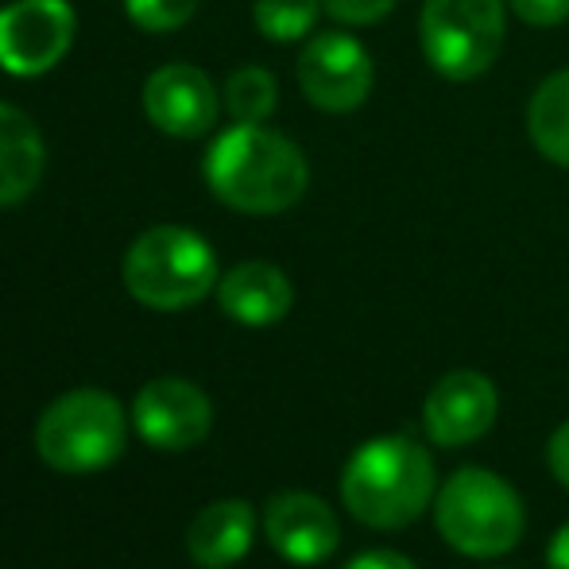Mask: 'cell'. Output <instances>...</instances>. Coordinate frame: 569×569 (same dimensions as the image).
<instances>
[{"instance_id":"ac0fdd59","label":"cell","mask_w":569,"mask_h":569,"mask_svg":"<svg viewBox=\"0 0 569 569\" xmlns=\"http://www.w3.org/2000/svg\"><path fill=\"white\" fill-rule=\"evenodd\" d=\"M322 8V0H256L252 20L271 43H299L315 31Z\"/></svg>"},{"instance_id":"d6986e66","label":"cell","mask_w":569,"mask_h":569,"mask_svg":"<svg viewBox=\"0 0 569 569\" xmlns=\"http://www.w3.org/2000/svg\"><path fill=\"white\" fill-rule=\"evenodd\" d=\"M202 0H124L128 20L140 31H151V36H163V31H174L198 12Z\"/></svg>"},{"instance_id":"ffe728a7","label":"cell","mask_w":569,"mask_h":569,"mask_svg":"<svg viewBox=\"0 0 569 569\" xmlns=\"http://www.w3.org/2000/svg\"><path fill=\"white\" fill-rule=\"evenodd\" d=\"M322 4L333 20L349 23V28H368V23H380L399 0H322Z\"/></svg>"},{"instance_id":"277c9868","label":"cell","mask_w":569,"mask_h":569,"mask_svg":"<svg viewBox=\"0 0 569 569\" xmlns=\"http://www.w3.org/2000/svg\"><path fill=\"white\" fill-rule=\"evenodd\" d=\"M435 523L457 555L500 558L523 539V500L488 469H457L435 500Z\"/></svg>"},{"instance_id":"7c38bea8","label":"cell","mask_w":569,"mask_h":569,"mask_svg":"<svg viewBox=\"0 0 569 569\" xmlns=\"http://www.w3.org/2000/svg\"><path fill=\"white\" fill-rule=\"evenodd\" d=\"M263 531L279 558L295 566H318L338 550L341 523L326 500L310 492H283L263 511Z\"/></svg>"},{"instance_id":"4fadbf2b","label":"cell","mask_w":569,"mask_h":569,"mask_svg":"<svg viewBox=\"0 0 569 569\" xmlns=\"http://www.w3.org/2000/svg\"><path fill=\"white\" fill-rule=\"evenodd\" d=\"M218 302L232 322L260 330V326H276L279 318H287L295 287L276 263L248 260L226 271V279H218Z\"/></svg>"},{"instance_id":"7402d4cb","label":"cell","mask_w":569,"mask_h":569,"mask_svg":"<svg viewBox=\"0 0 569 569\" xmlns=\"http://www.w3.org/2000/svg\"><path fill=\"white\" fill-rule=\"evenodd\" d=\"M547 461H550V472L569 488V422L550 435V446H547Z\"/></svg>"},{"instance_id":"6da1fadb","label":"cell","mask_w":569,"mask_h":569,"mask_svg":"<svg viewBox=\"0 0 569 569\" xmlns=\"http://www.w3.org/2000/svg\"><path fill=\"white\" fill-rule=\"evenodd\" d=\"M202 174L213 198L237 213H283L310 187L307 156L287 136L240 120L210 143Z\"/></svg>"},{"instance_id":"5bb4252c","label":"cell","mask_w":569,"mask_h":569,"mask_svg":"<svg viewBox=\"0 0 569 569\" xmlns=\"http://www.w3.org/2000/svg\"><path fill=\"white\" fill-rule=\"evenodd\" d=\"M256 535V511L244 500H218L194 516L187 550L202 569H229L248 555Z\"/></svg>"},{"instance_id":"5b68a950","label":"cell","mask_w":569,"mask_h":569,"mask_svg":"<svg viewBox=\"0 0 569 569\" xmlns=\"http://www.w3.org/2000/svg\"><path fill=\"white\" fill-rule=\"evenodd\" d=\"M508 8L503 0H422L419 43L430 70L446 82H472L503 54Z\"/></svg>"},{"instance_id":"e0dca14e","label":"cell","mask_w":569,"mask_h":569,"mask_svg":"<svg viewBox=\"0 0 569 569\" xmlns=\"http://www.w3.org/2000/svg\"><path fill=\"white\" fill-rule=\"evenodd\" d=\"M279 106L276 74L263 67H240L226 82V109L240 124H263Z\"/></svg>"},{"instance_id":"3957f363","label":"cell","mask_w":569,"mask_h":569,"mask_svg":"<svg viewBox=\"0 0 569 569\" xmlns=\"http://www.w3.org/2000/svg\"><path fill=\"white\" fill-rule=\"evenodd\" d=\"M124 287L151 310H187L218 287V256L194 229L156 226L128 248Z\"/></svg>"},{"instance_id":"2e32d148","label":"cell","mask_w":569,"mask_h":569,"mask_svg":"<svg viewBox=\"0 0 569 569\" xmlns=\"http://www.w3.org/2000/svg\"><path fill=\"white\" fill-rule=\"evenodd\" d=\"M527 136L555 167L569 171V70L550 74L527 101Z\"/></svg>"},{"instance_id":"603a6c76","label":"cell","mask_w":569,"mask_h":569,"mask_svg":"<svg viewBox=\"0 0 569 569\" xmlns=\"http://www.w3.org/2000/svg\"><path fill=\"white\" fill-rule=\"evenodd\" d=\"M345 569H419L411 558L396 555V550H368V555H357Z\"/></svg>"},{"instance_id":"52a82bcc","label":"cell","mask_w":569,"mask_h":569,"mask_svg":"<svg viewBox=\"0 0 569 569\" xmlns=\"http://www.w3.org/2000/svg\"><path fill=\"white\" fill-rule=\"evenodd\" d=\"M78 16L70 0H12L0 8V70L39 78L67 59Z\"/></svg>"},{"instance_id":"9c48e42d","label":"cell","mask_w":569,"mask_h":569,"mask_svg":"<svg viewBox=\"0 0 569 569\" xmlns=\"http://www.w3.org/2000/svg\"><path fill=\"white\" fill-rule=\"evenodd\" d=\"M136 435L148 446L163 453H179L198 446L213 427V403L206 391L190 380H151L148 388L136 396L132 407Z\"/></svg>"},{"instance_id":"8992f818","label":"cell","mask_w":569,"mask_h":569,"mask_svg":"<svg viewBox=\"0 0 569 569\" xmlns=\"http://www.w3.org/2000/svg\"><path fill=\"white\" fill-rule=\"evenodd\" d=\"M36 450L59 472L106 469L124 453V411L109 391H67L39 419Z\"/></svg>"},{"instance_id":"7a4b0ae2","label":"cell","mask_w":569,"mask_h":569,"mask_svg":"<svg viewBox=\"0 0 569 569\" xmlns=\"http://www.w3.org/2000/svg\"><path fill=\"white\" fill-rule=\"evenodd\" d=\"M435 461L403 435L372 438L341 472V500L352 519L376 531H403L435 500Z\"/></svg>"},{"instance_id":"30bf717a","label":"cell","mask_w":569,"mask_h":569,"mask_svg":"<svg viewBox=\"0 0 569 569\" xmlns=\"http://www.w3.org/2000/svg\"><path fill=\"white\" fill-rule=\"evenodd\" d=\"M143 113L163 136H179V140H198L218 124L221 98L210 74L190 62H171L159 67L156 74L143 82Z\"/></svg>"},{"instance_id":"9a60e30c","label":"cell","mask_w":569,"mask_h":569,"mask_svg":"<svg viewBox=\"0 0 569 569\" xmlns=\"http://www.w3.org/2000/svg\"><path fill=\"white\" fill-rule=\"evenodd\" d=\"M43 136L20 109L0 101V206H16L43 179Z\"/></svg>"},{"instance_id":"ba28073f","label":"cell","mask_w":569,"mask_h":569,"mask_svg":"<svg viewBox=\"0 0 569 569\" xmlns=\"http://www.w3.org/2000/svg\"><path fill=\"white\" fill-rule=\"evenodd\" d=\"M376 67L368 47L349 31H318L299 54V90L322 113H352L368 101Z\"/></svg>"},{"instance_id":"8fae6325","label":"cell","mask_w":569,"mask_h":569,"mask_svg":"<svg viewBox=\"0 0 569 569\" xmlns=\"http://www.w3.org/2000/svg\"><path fill=\"white\" fill-rule=\"evenodd\" d=\"M496 415H500V396L496 383L485 372L472 368H457L446 372L442 380L430 388L427 407H422V422L427 435L438 446H469L492 430Z\"/></svg>"},{"instance_id":"cb8c5ba5","label":"cell","mask_w":569,"mask_h":569,"mask_svg":"<svg viewBox=\"0 0 569 569\" xmlns=\"http://www.w3.org/2000/svg\"><path fill=\"white\" fill-rule=\"evenodd\" d=\"M547 566H550V569H569V523L555 535V539H550Z\"/></svg>"},{"instance_id":"44dd1931","label":"cell","mask_w":569,"mask_h":569,"mask_svg":"<svg viewBox=\"0 0 569 569\" xmlns=\"http://www.w3.org/2000/svg\"><path fill=\"white\" fill-rule=\"evenodd\" d=\"M508 4L531 28H558L569 20V0H508Z\"/></svg>"}]
</instances>
